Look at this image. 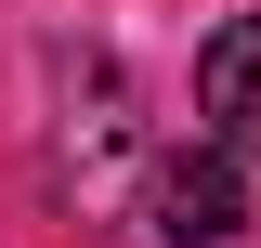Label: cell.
Here are the masks:
<instances>
[{
	"label": "cell",
	"mask_w": 261,
	"mask_h": 248,
	"mask_svg": "<svg viewBox=\"0 0 261 248\" xmlns=\"http://www.w3.org/2000/svg\"><path fill=\"white\" fill-rule=\"evenodd\" d=\"M157 235L170 248H235L248 235V170H235L222 144H183L157 170Z\"/></svg>",
	"instance_id": "1"
},
{
	"label": "cell",
	"mask_w": 261,
	"mask_h": 248,
	"mask_svg": "<svg viewBox=\"0 0 261 248\" xmlns=\"http://www.w3.org/2000/svg\"><path fill=\"white\" fill-rule=\"evenodd\" d=\"M196 118L222 157H261V13H235L209 53H196Z\"/></svg>",
	"instance_id": "2"
}]
</instances>
